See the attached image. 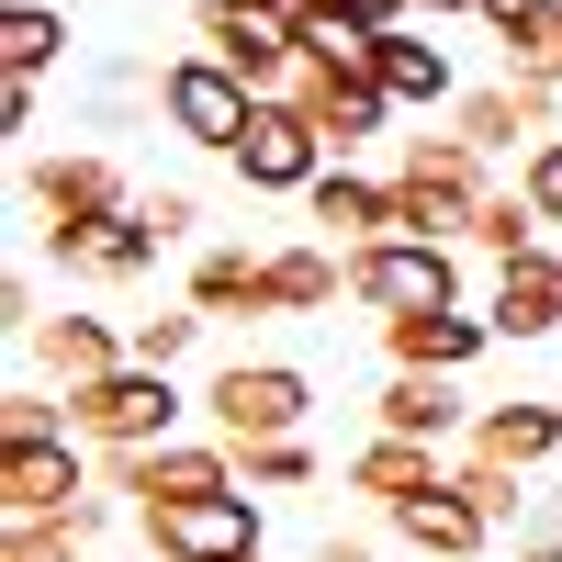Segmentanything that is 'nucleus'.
<instances>
[{"mask_svg": "<svg viewBox=\"0 0 562 562\" xmlns=\"http://www.w3.org/2000/svg\"><path fill=\"white\" fill-rule=\"evenodd\" d=\"M383 349H394V371H473L484 349H495V326L484 315H405V326H383Z\"/></svg>", "mask_w": 562, "mask_h": 562, "instance_id": "nucleus-19", "label": "nucleus"}, {"mask_svg": "<svg viewBox=\"0 0 562 562\" xmlns=\"http://www.w3.org/2000/svg\"><path fill=\"white\" fill-rule=\"evenodd\" d=\"M281 102H293V113L326 135V158H338V169H349L371 135H383V113H394V102H383V79H338V68H293V90H281Z\"/></svg>", "mask_w": 562, "mask_h": 562, "instance_id": "nucleus-11", "label": "nucleus"}, {"mask_svg": "<svg viewBox=\"0 0 562 562\" xmlns=\"http://www.w3.org/2000/svg\"><path fill=\"white\" fill-rule=\"evenodd\" d=\"M551 113H562V79H484V90H461L450 102V135H473V147L495 158V147H540L551 135Z\"/></svg>", "mask_w": 562, "mask_h": 562, "instance_id": "nucleus-13", "label": "nucleus"}, {"mask_svg": "<svg viewBox=\"0 0 562 562\" xmlns=\"http://www.w3.org/2000/svg\"><path fill=\"white\" fill-rule=\"evenodd\" d=\"M326 169H338V158H326V135H315L293 102H259V113H248V135H237V180H248V192H293V203H304Z\"/></svg>", "mask_w": 562, "mask_h": 562, "instance_id": "nucleus-10", "label": "nucleus"}, {"mask_svg": "<svg viewBox=\"0 0 562 562\" xmlns=\"http://www.w3.org/2000/svg\"><path fill=\"white\" fill-rule=\"evenodd\" d=\"M394 540L405 551H428V562H473L484 540H495V518L461 484H439V495H416V506H394Z\"/></svg>", "mask_w": 562, "mask_h": 562, "instance_id": "nucleus-18", "label": "nucleus"}, {"mask_svg": "<svg viewBox=\"0 0 562 562\" xmlns=\"http://www.w3.org/2000/svg\"><path fill=\"white\" fill-rule=\"evenodd\" d=\"M518 192L540 203V225H562V135H540V147L518 158Z\"/></svg>", "mask_w": 562, "mask_h": 562, "instance_id": "nucleus-35", "label": "nucleus"}, {"mask_svg": "<svg viewBox=\"0 0 562 562\" xmlns=\"http://www.w3.org/2000/svg\"><path fill=\"white\" fill-rule=\"evenodd\" d=\"M158 113H169L180 147L237 158V135H248V113H259V90H248V79H225L203 45H192V57H169V68H158Z\"/></svg>", "mask_w": 562, "mask_h": 562, "instance_id": "nucleus-8", "label": "nucleus"}, {"mask_svg": "<svg viewBox=\"0 0 562 562\" xmlns=\"http://www.w3.org/2000/svg\"><path fill=\"white\" fill-rule=\"evenodd\" d=\"M484 203H495V158L473 135H405V158H394V237L461 248Z\"/></svg>", "mask_w": 562, "mask_h": 562, "instance_id": "nucleus-1", "label": "nucleus"}, {"mask_svg": "<svg viewBox=\"0 0 562 562\" xmlns=\"http://www.w3.org/2000/svg\"><path fill=\"white\" fill-rule=\"evenodd\" d=\"M158 248H169V237H158V214L135 203V214H113L102 237H90V248L68 259V270H90V281H135V270H158Z\"/></svg>", "mask_w": 562, "mask_h": 562, "instance_id": "nucleus-26", "label": "nucleus"}, {"mask_svg": "<svg viewBox=\"0 0 562 562\" xmlns=\"http://www.w3.org/2000/svg\"><path fill=\"white\" fill-rule=\"evenodd\" d=\"M304 225H315V248H338V259H360V248H383V237H394V180H360V169H326L315 192H304Z\"/></svg>", "mask_w": 562, "mask_h": 562, "instance_id": "nucleus-14", "label": "nucleus"}, {"mask_svg": "<svg viewBox=\"0 0 562 562\" xmlns=\"http://www.w3.org/2000/svg\"><path fill=\"white\" fill-rule=\"evenodd\" d=\"M473 12H484V34L506 45V79H562V45H551L562 0H473Z\"/></svg>", "mask_w": 562, "mask_h": 562, "instance_id": "nucleus-22", "label": "nucleus"}, {"mask_svg": "<svg viewBox=\"0 0 562 562\" xmlns=\"http://www.w3.org/2000/svg\"><path fill=\"white\" fill-rule=\"evenodd\" d=\"M192 338H203V315H192V304H180V315H135V326H124V360H135V371H169Z\"/></svg>", "mask_w": 562, "mask_h": 562, "instance_id": "nucleus-31", "label": "nucleus"}, {"mask_svg": "<svg viewBox=\"0 0 562 562\" xmlns=\"http://www.w3.org/2000/svg\"><path fill=\"white\" fill-rule=\"evenodd\" d=\"M34 360L79 394V383H102V371H124V338H113L102 315H45V326H34Z\"/></svg>", "mask_w": 562, "mask_h": 562, "instance_id": "nucleus-23", "label": "nucleus"}, {"mask_svg": "<svg viewBox=\"0 0 562 562\" xmlns=\"http://www.w3.org/2000/svg\"><path fill=\"white\" fill-rule=\"evenodd\" d=\"M439 484H450V461L428 439H383V428H371V450H349V495H371L383 518L416 506V495H439Z\"/></svg>", "mask_w": 562, "mask_h": 562, "instance_id": "nucleus-16", "label": "nucleus"}, {"mask_svg": "<svg viewBox=\"0 0 562 562\" xmlns=\"http://www.w3.org/2000/svg\"><path fill=\"white\" fill-rule=\"evenodd\" d=\"M551 45H562V23H551Z\"/></svg>", "mask_w": 562, "mask_h": 562, "instance_id": "nucleus-41", "label": "nucleus"}, {"mask_svg": "<svg viewBox=\"0 0 562 562\" xmlns=\"http://www.w3.org/2000/svg\"><path fill=\"white\" fill-rule=\"evenodd\" d=\"M349 304H371L383 326H405V315H461V248H439V237H383V248H360V259H349Z\"/></svg>", "mask_w": 562, "mask_h": 562, "instance_id": "nucleus-6", "label": "nucleus"}, {"mask_svg": "<svg viewBox=\"0 0 562 562\" xmlns=\"http://www.w3.org/2000/svg\"><path fill=\"white\" fill-rule=\"evenodd\" d=\"M405 12H428V23H439V12H473V0H405Z\"/></svg>", "mask_w": 562, "mask_h": 562, "instance_id": "nucleus-38", "label": "nucleus"}, {"mask_svg": "<svg viewBox=\"0 0 562 562\" xmlns=\"http://www.w3.org/2000/svg\"><path fill=\"white\" fill-rule=\"evenodd\" d=\"M304 416H315V383L293 360H225L214 383H203V428L225 450H259V439H304Z\"/></svg>", "mask_w": 562, "mask_h": 562, "instance_id": "nucleus-5", "label": "nucleus"}, {"mask_svg": "<svg viewBox=\"0 0 562 562\" xmlns=\"http://www.w3.org/2000/svg\"><path fill=\"white\" fill-rule=\"evenodd\" d=\"M371 79H383V102H394V113H405V102H416V113L461 102V90H450V57H439L416 23H394V34H383V68H371Z\"/></svg>", "mask_w": 562, "mask_h": 562, "instance_id": "nucleus-24", "label": "nucleus"}, {"mask_svg": "<svg viewBox=\"0 0 562 562\" xmlns=\"http://www.w3.org/2000/svg\"><path fill=\"white\" fill-rule=\"evenodd\" d=\"M281 12H293V23H304V12H315V0H281Z\"/></svg>", "mask_w": 562, "mask_h": 562, "instance_id": "nucleus-40", "label": "nucleus"}, {"mask_svg": "<svg viewBox=\"0 0 562 562\" xmlns=\"http://www.w3.org/2000/svg\"><path fill=\"white\" fill-rule=\"evenodd\" d=\"M315 562H371V540H326V551H315Z\"/></svg>", "mask_w": 562, "mask_h": 562, "instance_id": "nucleus-37", "label": "nucleus"}, {"mask_svg": "<svg viewBox=\"0 0 562 562\" xmlns=\"http://www.w3.org/2000/svg\"><path fill=\"white\" fill-rule=\"evenodd\" d=\"M68 57V12H45V0H12V12H0V68L12 79H45Z\"/></svg>", "mask_w": 562, "mask_h": 562, "instance_id": "nucleus-27", "label": "nucleus"}, {"mask_svg": "<svg viewBox=\"0 0 562 562\" xmlns=\"http://www.w3.org/2000/svg\"><path fill=\"white\" fill-rule=\"evenodd\" d=\"M158 562H259V506L248 495H203V506H158L147 518Z\"/></svg>", "mask_w": 562, "mask_h": 562, "instance_id": "nucleus-12", "label": "nucleus"}, {"mask_svg": "<svg viewBox=\"0 0 562 562\" xmlns=\"http://www.w3.org/2000/svg\"><path fill=\"white\" fill-rule=\"evenodd\" d=\"M23 203H34V237L57 248V259H79L113 214H135L147 192H135L113 158H90V147H79V158H34V169H23Z\"/></svg>", "mask_w": 562, "mask_h": 562, "instance_id": "nucleus-2", "label": "nucleus"}, {"mask_svg": "<svg viewBox=\"0 0 562 562\" xmlns=\"http://www.w3.org/2000/svg\"><path fill=\"white\" fill-rule=\"evenodd\" d=\"M192 34H203V57L225 79H248L259 102H281L304 68V23L281 12V0H192Z\"/></svg>", "mask_w": 562, "mask_h": 562, "instance_id": "nucleus-4", "label": "nucleus"}, {"mask_svg": "<svg viewBox=\"0 0 562 562\" xmlns=\"http://www.w3.org/2000/svg\"><path fill=\"white\" fill-rule=\"evenodd\" d=\"M12 439H68V405L34 394V383H12V394H0V450H12Z\"/></svg>", "mask_w": 562, "mask_h": 562, "instance_id": "nucleus-33", "label": "nucleus"}, {"mask_svg": "<svg viewBox=\"0 0 562 562\" xmlns=\"http://www.w3.org/2000/svg\"><path fill=\"white\" fill-rule=\"evenodd\" d=\"M450 484L473 495V506H484L495 529H506V518H518V506H529V473H495V461H450Z\"/></svg>", "mask_w": 562, "mask_h": 562, "instance_id": "nucleus-34", "label": "nucleus"}, {"mask_svg": "<svg viewBox=\"0 0 562 562\" xmlns=\"http://www.w3.org/2000/svg\"><path fill=\"white\" fill-rule=\"evenodd\" d=\"M192 315L214 326V315H281L270 304V259L259 248H203L192 259Z\"/></svg>", "mask_w": 562, "mask_h": 562, "instance_id": "nucleus-21", "label": "nucleus"}, {"mask_svg": "<svg viewBox=\"0 0 562 562\" xmlns=\"http://www.w3.org/2000/svg\"><path fill=\"white\" fill-rule=\"evenodd\" d=\"M562 450V405H484L473 416V450H461V461H495V473H540V461Z\"/></svg>", "mask_w": 562, "mask_h": 562, "instance_id": "nucleus-17", "label": "nucleus"}, {"mask_svg": "<svg viewBox=\"0 0 562 562\" xmlns=\"http://www.w3.org/2000/svg\"><path fill=\"white\" fill-rule=\"evenodd\" d=\"M90 473H102V461L79 439H12L0 450V518H79Z\"/></svg>", "mask_w": 562, "mask_h": 562, "instance_id": "nucleus-9", "label": "nucleus"}, {"mask_svg": "<svg viewBox=\"0 0 562 562\" xmlns=\"http://www.w3.org/2000/svg\"><path fill=\"white\" fill-rule=\"evenodd\" d=\"M180 416H192V394L169 383V371H102V383H79L68 394V439L102 461V450H158V439H180Z\"/></svg>", "mask_w": 562, "mask_h": 562, "instance_id": "nucleus-3", "label": "nucleus"}, {"mask_svg": "<svg viewBox=\"0 0 562 562\" xmlns=\"http://www.w3.org/2000/svg\"><path fill=\"white\" fill-rule=\"evenodd\" d=\"M237 473H248V495H293V484H315V450L304 439H259V450H237Z\"/></svg>", "mask_w": 562, "mask_h": 562, "instance_id": "nucleus-32", "label": "nucleus"}, {"mask_svg": "<svg viewBox=\"0 0 562 562\" xmlns=\"http://www.w3.org/2000/svg\"><path fill=\"white\" fill-rule=\"evenodd\" d=\"M473 248H495V270L540 259V203H529V192H495V203L473 214Z\"/></svg>", "mask_w": 562, "mask_h": 562, "instance_id": "nucleus-29", "label": "nucleus"}, {"mask_svg": "<svg viewBox=\"0 0 562 562\" xmlns=\"http://www.w3.org/2000/svg\"><path fill=\"white\" fill-rule=\"evenodd\" d=\"M102 484L135 495L158 518V506H203V495H248L237 473V450L225 439H158V450H102Z\"/></svg>", "mask_w": 562, "mask_h": 562, "instance_id": "nucleus-7", "label": "nucleus"}, {"mask_svg": "<svg viewBox=\"0 0 562 562\" xmlns=\"http://www.w3.org/2000/svg\"><path fill=\"white\" fill-rule=\"evenodd\" d=\"M518 562H562V540H529V551H518Z\"/></svg>", "mask_w": 562, "mask_h": 562, "instance_id": "nucleus-39", "label": "nucleus"}, {"mask_svg": "<svg viewBox=\"0 0 562 562\" xmlns=\"http://www.w3.org/2000/svg\"><path fill=\"white\" fill-rule=\"evenodd\" d=\"M90 518L102 506H79V518H0V562H79Z\"/></svg>", "mask_w": 562, "mask_h": 562, "instance_id": "nucleus-30", "label": "nucleus"}, {"mask_svg": "<svg viewBox=\"0 0 562 562\" xmlns=\"http://www.w3.org/2000/svg\"><path fill=\"white\" fill-rule=\"evenodd\" d=\"M551 405H562V394H551Z\"/></svg>", "mask_w": 562, "mask_h": 562, "instance_id": "nucleus-42", "label": "nucleus"}, {"mask_svg": "<svg viewBox=\"0 0 562 562\" xmlns=\"http://www.w3.org/2000/svg\"><path fill=\"white\" fill-rule=\"evenodd\" d=\"M326 12H349V23H371V34H394V23H405V0H326Z\"/></svg>", "mask_w": 562, "mask_h": 562, "instance_id": "nucleus-36", "label": "nucleus"}, {"mask_svg": "<svg viewBox=\"0 0 562 562\" xmlns=\"http://www.w3.org/2000/svg\"><path fill=\"white\" fill-rule=\"evenodd\" d=\"M304 68L371 79V68H383V34H371V23H349V12H326V0H315V12H304Z\"/></svg>", "mask_w": 562, "mask_h": 562, "instance_id": "nucleus-28", "label": "nucleus"}, {"mask_svg": "<svg viewBox=\"0 0 562 562\" xmlns=\"http://www.w3.org/2000/svg\"><path fill=\"white\" fill-rule=\"evenodd\" d=\"M484 326H495V338H551V326H562V259L540 248V259H518V270H495Z\"/></svg>", "mask_w": 562, "mask_h": 562, "instance_id": "nucleus-20", "label": "nucleus"}, {"mask_svg": "<svg viewBox=\"0 0 562 562\" xmlns=\"http://www.w3.org/2000/svg\"><path fill=\"white\" fill-rule=\"evenodd\" d=\"M371 416H383V439H428V450H439V439H473V416H484V405H461L450 371H394Z\"/></svg>", "mask_w": 562, "mask_h": 562, "instance_id": "nucleus-15", "label": "nucleus"}, {"mask_svg": "<svg viewBox=\"0 0 562 562\" xmlns=\"http://www.w3.org/2000/svg\"><path fill=\"white\" fill-rule=\"evenodd\" d=\"M338 293H349V259L338 248H315V237L304 248H270V304L281 315H326Z\"/></svg>", "mask_w": 562, "mask_h": 562, "instance_id": "nucleus-25", "label": "nucleus"}]
</instances>
